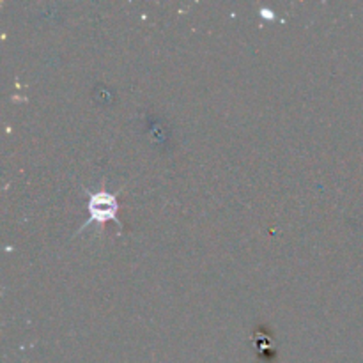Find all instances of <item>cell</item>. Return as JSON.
<instances>
[{"instance_id":"6da1fadb","label":"cell","mask_w":363,"mask_h":363,"mask_svg":"<svg viewBox=\"0 0 363 363\" xmlns=\"http://www.w3.org/2000/svg\"><path fill=\"white\" fill-rule=\"evenodd\" d=\"M89 193V213L90 218L87 222H84V225L80 227V230L89 227L90 224L94 222H106V220H115V224L119 227H123V224L119 222L117 218V199H115V193H108V192H98V193H90L89 190H86Z\"/></svg>"}]
</instances>
